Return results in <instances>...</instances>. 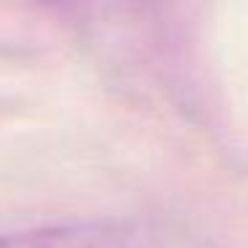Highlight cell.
<instances>
[{"instance_id": "1", "label": "cell", "mask_w": 248, "mask_h": 248, "mask_svg": "<svg viewBox=\"0 0 248 248\" xmlns=\"http://www.w3.org/2000/svg\"><path fill=\"white\" fill-rule=\"evenodd\" d=\"M0 248H16V246H14V235H11V232L0 235Z\"/></svg>"}]
</instances>
